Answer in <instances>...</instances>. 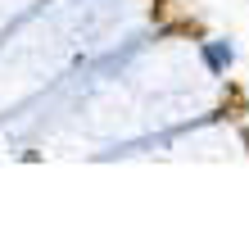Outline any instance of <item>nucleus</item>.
<instances>
[{
  "label": "nucleus",
  "instance_id": "obj_1",
  "mask_svg": "<svg viewBox=\"0 0 249 245\" xmlns=\"http://www.w3.org/2000/svg\"><path fill=\"white\" fill-rule=\"evenodd\" d=\"M222 109H231L227 118H240V113H245V100H240V91H231V105H222Z\"/></svg>",
  "mask_w": 249,
  "mask_h": 245
}]
</instances>
